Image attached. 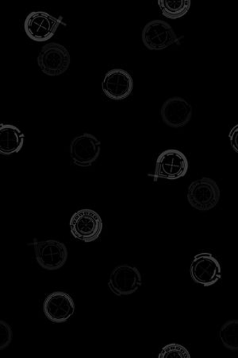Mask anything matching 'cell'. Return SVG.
Listing matches in <instances>:
<instances>
[{
	"mask_svg": "<svg viewBox=\"0 0 238 358\" xmlns=\"http://www.w3.org/2000/svg\"><path fill=\"white\" fill-rule=\"evenodd\" d=\"M25 135L13 124H0V154L10 157L18 153L24 144Z\"/></svg>",
	"mask_w": 238,
	"mask_h": 358,
	"instance_id": "14",
	"label": "cell"
},
{
	"mask_svg": "<svg viewBox=\"0 0 238 358\" xmlns=\"http://www.w3.org/2000/svg\"><path fill=\"white\" fill-rule=\"evenodd\" d=\"M189 163L186 155L176 149H168L160 154L156 159L153 177L158 179L177 180L187 174Z\"/></svg>",
	"mask_w": 238,
	"mask_h": 358,
	"instance_id": "4",
	"label": "cell"
},
{
	"mask_svg": "<svg viewBox=\"0 0 238 358\" xmlns=\"http://www.w3.org/2000/svg\"><path fill=\"white\" fill-rule=\"evenodd\" d=\"M142 275L139 270L129 264H121L110 275L108 287L117 296H130L142 286Z\"/></svg>",
	"mask_w": 238,
	"mask_h": 358,
	"instance_id": "7",
	"label": "cell"
},
{
	"mask_svg": "<svg viewBox=\"0 0 238 358\" xmlns=\"http://www.w3.org/2000/svg\"><path fill=\"white\" fill-rule=\"evenodd\" d=\"M237 131H238V125H236L235 128L232 129L230 132L229 138L231 143L232 148L235 150L236 152H238L237 149Z\"/></svg>",
	"mask_w": 238,
	"mask_h": 358,
	"instance_id": "19",
	"label": "cell"
},
{
	"mask_svg": "<svg viewBox=\"0 0 238 358\" xmlns=\"http://www.w3.org/2000/svg\"><path fill=\"white\" fill-rule=\"evenodd\" d=\"M191 278L204 287H210L222 279V269L218 259L211 253L197 254L190 266Z\"/></svg>",
	"mask_w": 238,
	"mask_h": 358,
	"instance_id": "8",
	"label": "cell"
},
{
	"mask_svg": "<svg viewBox=\"0 0 238 358\" xmlns=\"http://www.w3.org/2000/svg\"><path fill=\"white\" fill-rule=\"evenodd\" d=\"M142 43L150 50H161L177 43L179 38L172 27L165 21L153 20L143 28Z\"/></svg>",
	"mask_w": 238,
	"mask_h": 358,
	"instance_id": "9",
	"label": "cell"
},
{
	"mask_svg": "<svg viewBox=\"0 0 238 358\" xmlns=\"http://www.w3.org/2000/svg\"><path fill=\"white\" fill-rule=\"evenodd\" d=\"M38 264L48 271L61 268L68 259V250L65 244L57 240L38 241L32 243Z\"/></svg>",
	"mask_w": 238,
	"mask_h": 358,
	"instance_id": "5",
	"label": "cell"
},
{
	"mask_svg": "<svg viewBox=\"0 0 238 358\" xmlns=\"http://www.w3.org/2000/svg\"><path fill=\"white\" fill-rule=\"evenodd\" d=\"M13 332L7 322L0 321V350H3L8 348L11 342H13Z\"/></svg>",
	"mask_w": 238,
	"mask_h": 358,
	"instance_id": "18",
	"label": "cell"
},
{
	"mask_svg": "<svg viewBox=\"0 0 238 358\" xmlns=\"http://www.w3.org/2000/svg\"><path fill=\"white\" fill-rule=\"evenodd\" d=\"M101 152V142L89 134L75 137L69 146L73 163L80 167L91 166L100 157Z\"/></svg>",
	"mask_w": 238,
	"mask_h": 358,
	"instance_id": "10",
	"label": "cell"
},
{
	"mask_svg": "<svg viewBox=\"0 0 238 358\" xmlns=\"http://www.w3.org/2000/svg\"><path fill=\"white\" fill-rule=\"evenodd\" d=\"M75 238L91 243L100 238L103 224L100 215L94 210L83 209L74 213L69 222Z\"/></svg>",
	"mask_w": 238,
	"mask_h": 358,
	"instance_id": "3",
	"label": "cell"
},
{
	"mask_svg": "<svg viewBox=\"0 0 238 358\" xmlns=\"http://www.w3.org/2000/svg\"><path fill=\"white\" fill-rule=\"evenodd\" d=\"M43 310L47 319L54 323H63L71 319L75 313V303L68 294L55 292L45 299Z\"/></svg>",
	"mask_w": 238,
	"mask_h": 358,
	"instance_id": "13",
	"label": "cell"
},
{
	"mask_svg": "<svg viewBox=\"0 0 238 358\" xmlns=\"http://www.w3.org/2000/svg\"><path fill=\"white\" fill-rule=\"evenodd\" d=\"M37 63L43 73L50 77H57L68 71L70 66L71 57L65 46L50 43L40 49Z\"/></svg>",
	"mask_w": 238,
	"mask_h": 358,
	"instance_id": "1",
	"label": "cell"
},
{
	"mask_svg": "<svg viewBox=\"0 0 238 358\" xmlns=\"http://www.w3.org/2000/svg\"><path fill=\"white\" fill-rule=\"evenodd\" d=\"M221 342L226 349L238 350V321L237 320L225 322L219 331Z\"/></svg>",
	"mask_w": 238,
	"mask_h": 358,
	"instance_id": "16",
	"label": "cell"
},
{
	"mask_svg": "<svg viewBox=\"0 0 238 358\" xmlns=\"http://www.w3.org/2000/svg\"><path fill=\"white\" fill-rule=\"evenodd\" d=\"M63 22V17H55L45 11H33L24 22L27 36L39 43L48 41L54 36Z\"/></svg>",
	"mask_w": 238,
	"mask_h": 358,
	"instance_id": "6",
	"label": "cell"
},
{
	"mask_svg": "<svg viewBox=\"0 0 238 358\" xmlns=\"http://www.w3.org/2000/svg\"><path fill=\"white\" fill-rule=\"evenodd\" d=\"M193 114L191 103L179 96L170 98L161 108L162 120L173 129H181L187 125L193 118Z\"/></svg>",
	"mask_w": 238,
	"mask_h": 358,
	"instance_id": "12",
	"label": "cell"
},
{
	"mask_svg": "<svg viewBox=\"0 0 238 358\" xmlns=\"http://www.w3.org/2000/svg\"><path fill=\"white\" fill-rule=\"evenodd\" d=\"M158 3L162 15L170 20L181 18L188 13L190 0H158Z\"/></svg>",
	"mask_w": 238,
	"mask_h": 358,
	"instance_id": "15",
	"label": "cell"
},
{
	"mask_svg": "<svg viewBox=\"0 0 238 358\" xmlns=\"http://www.w3.org/2000/svg\"><path fill=\"white\" fill-rule=\"evenodd\" d=\"M158 358H191V355L184 345L172 343L162 348Z\"/></svg>",
	"mask_w": 238,
	"mask_h": 358,
	"instance_id": "17",
	"label": "cell"
},
{
	"mask_svg": "<svg viewBox=\"0 0 238 358\" xmlns=\"http://www.w3.org/2000/svg\"><path fill=\"white\" fill-rule=\"evenodd\" d=\"M102 90L109 99L125 100L132 94L133 78L130 73L123 69H113L104 76Z\"/></svg>",
	"mask_w": 238,
	"mask_h": 358,
	"instance_id": "11",
	"label": "cell"
},
{
	"mask_svg": "<svg viewBox=\"0 0 238 358\" xmlns=\"http://www.w3.org/2000/svg\"><path fill=\"white\" fill-rule=\"evenodd\" d=\"M221 198V190L213 179L203 177L190 184L187 199L191 207L200 211H208L216 207Z\"/></svg>",
	"mask_w": 238,
	"mask_h": 358,
	"instance_id": "2",
	"label": "cell"
}]
</instances>
